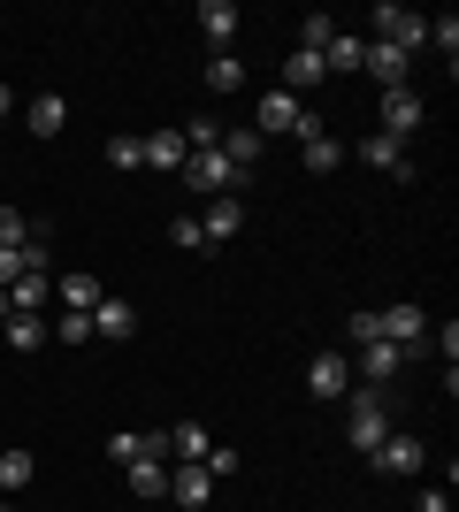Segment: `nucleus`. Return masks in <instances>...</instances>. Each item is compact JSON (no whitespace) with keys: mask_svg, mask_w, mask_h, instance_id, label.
Here are the masks:
<instances>
[{"mask_svg":"<svg viewBox=\"0 0 459 512\" xmlns=\"http://www.w3.org/2000/svg\"><path fill=\"white\" fill-rule=\"evenodd\" d=\"M345 398H352V406H345V444L352 451H375V444H383V436H391V421H383V390H345Z\"/></svg>","mask_w":459,"mask_h":512,"instance_id":"f257e3e1","label":"nucleus"},{"mask_svg":"<svg viewBox=\"0 0 459 512\" xmlns=\"http://www.w3.org/2000/svg\"><path fill=\"white\" fill-rule=\"evenodd\" d=\"M176 176H184V184H192L199 199H222V192H238V169L222 161V146H215V153H192V161H184Z\"/></svg>","mask_w":459,"mask_h":512,"instance_id":"f03ea898","label":"nucleus"},{"mask_svg":"<svg viewBox=\"0 0 459 512\" xmlns=\"http://www.w3.org/2000/svg\"><path fill=\"white\" fill-rule=\"evenodd\" d=\"M375 337L398 344V352H421V337H429V314L398 299V306H383V314H375Z\"/></svg>","mask_w":459,"mask_h":512,"instance_id":"7ed1b4c3","label":"nucleus"},{"mask_svg":"<svg viewBox=\"0 0 459 512\" xmlns=\"http://www.w3.org/2000/svg\"><path fill=\"white\" fill-rule=\"evenodd\" d=\"M375 39H391V46H429V16H414V8H398V0H383L375 8Z\"/></svg>","mask_w":459,"mask_h":512,"instance_id":"20e7f679","label":"nucleus"},{"mask_svg":"<svg viewBox=\"0 0 459 512\" xmlns=\"http://www.w3.org/2000/svg\"><path fill=\"white\" fill-rule=\"evenodd\" d=\"M368 459H375V474H421V467H429V444H421V436H398V428H391V436H383Z\"/></svg>","mask_w":459,"mask_h":512,"instance_id":"39448f33","label":"nucleus"},{"mask_svg":"<svg viewBox=\"0 0 459 512\" xmlns=\"http://www.w3.org/2000/svg\"><path fill=\"white\" fill-rule=\"evenodd\" d=\"M238 230H245V199H238V192L207 199V214H199V237H207V253H215V245H230Z\"/></svg>","mask_w":459,"mask_h":512,"instance_id":"423d86ee","label":"nucleus"},{"mask_svg":"<svg viewBox=\"0 0 459 512\" xmlns=\"http://www.w3.org/2000/svg\"><path fill=\"white\" fill-rule=\"evenodd\" d=\"M421 115H429V107H421V92H414V85L383 92V138H398V146H406V138L421 130Z\"/></svg>","mask_w":459,"mask_h":512,"instance_id":"0eeeda50","label":"nucleus"},{"mask_svg":"<svg viewBox=\"0 0 459 512\" xmlns=\"http://www.w3.org/2000/svg\"><path fill=\"white\" fill-rule=\"evenodd\" d=\"M306 390H314V398H345L352 390V360L345 352H314V360H306Z\"/></svg>","mask_w":459,"mask_h":512,"instance_id":"6e6552de","label":"nucleus"},{"mask_svg":"<svg viewBox=\"0 0 459 512\" xmlns=\"http://www.w3.org/2000/svg\"><path fill=\"white\" fill-rule=\"evenodd\" d=\"M360 69H368L383 92H398V85H406V69H414V54H406V46H391V39H368V62H360Z\"/></svg>","mask_w":459,"mask_h":512,"instance_id":"1a4fd4ad","label":"nucleus"},{"mask_svg":"<svg viewBox=\"0 0 459 512\" xmlns=\"http://www.w3.org/2000/svg\"><path fill=\"white\" fill-rule=\"evenodd\" d=\"M299 153H306V169H314V176H329L337 161H345V146L322 130V115H306V123H299Z\"/></svg>","mask_w":459,"mask_h":512,"instance_id":"9d476101","label":"nucleus"},{"mask_svg":"<svg viewBox=\"0 0 459 512\" xmlns=\"http://www.w3.org/2000/svg\"><path fill=\"white\" fill-rule=\"evenodd\" d=\"M406 360H414V352H398V344H383V337H375V344H360V360H352V375H368V383L383 390V383H391V375H398Z\"/></svg>","mask_w":459,"mask_h":512,"instance_id":"9b49d317","label":"nucleus"},{"mask_svg":"<svg viewBox=\"0 0 459 512\" xmlns=\"http://www.w3.org/2000/svg\"><path fill=\"white\" fill-rule=\"evenodd\" d=\"M92 337H138V306L115 299V291H100V306H92Z\"/></svg>","mask_w":459,"mask_h":512,"instance_id":"f8f14e48","label":"nucleus"},{"mask_svg":"<svg viewBox=\"0 0 459 512\" xmlns=\"http://www.w3.org/2000/svg\"><path fill=\"white\" fill-rule=\"evenodd\" d=\"M299 123H306V107L291 100V92H261V138H276V130H291V138H299Z\"/></svg>","mask_w":459,"mask_h":512,"instance_id":"ddd939ff","label":"nucleus"},{"mask_svg":"<svg viewBox=\"0 0 459 512\" xmlns=\"http://www.w3.org/2000/svg\"><path fill=\"white\" fill-rule=\"evenodd\" d=\"M23 123H31V138H62V123H69V100H62V92H31Z\"/></svg>","mask_w":459,"mask_h":512,"instance_id":"4468645a","label":"nucleus"},{"mask_svg":"<svg viewBox=\"0 0 459 512\" xmlns=\"http://www.w3.org/2000/svg\"><path fill=\"white\" fill-rule=\"evenodd\" d=\"M146 146V169H161V176H176L184 161H192V146H184V130H153V138H138Z\"/></svg>","mask_w":459,"mask_h":512,"instance_id":"2eb2a0df","label":"nucleus"},{"mask_svg":"<svg viewBox=\"0 0 459 512\" xmlns=\"http://www.w3.org/2000/svg\"><path fill=\"white\" fill-rule=\"evenodd\" d=\"M360 161H368V169H383V176H398V184L414 176V161H406V146H398V138H383V130H375L368 146H360Z\"/></svg>","mask_w":459,"mask_h":512,"instance_id":"dca6fc26","label":"nucleus"},{"mask_svg":"<svg viewBox=\"0 0 459 512\" xmlns=\"http://www.w3.org/2000/svg\"><path fill=\"white\" fill-rule=\"evenodd\" d=\"M54 299H62L69 314H92V306H100V276H85V268H69V276H54Z\"/></svg>","mask_w":459,"mask_h":512,"instance_id":"f3484780","label":"nucleus"},{"mask_svg":"<svg viewBox=\"0 0 459 512\" xmlns=\"http://www.w3.org/2000/svg\"><path fill=\"white\" fill-rule=\"evenodd\" d=\"M46 337H54L46 314H8V321H0V344H8V352H39Z\"/></svg>","mask_w":459,"mask_h":512,"instance_id":"a211bd4d","label":"nucleus"},{"mask_svg":"<svg viewBox=\"0 0 459 512\" xmlns=\"http://www.w3.org/2000/svg\"><path fill=\"white\" fill-rule=\"evenodd\" d=\"M46 299H54V276H16L8 283V314H46Z\"/></svg>","mask_w":459,"mask_h":512,"instance_id":"6ab92c4d","label":"nucleus"},{"mask_svg":"<svg viewBox=\"0 0 459 512\" xmlns=\"http://www.w3.org/2000/svg\"><path fill=\"white\" fill-rule=\"evenodd\" d=\"M169 497H176V505H207V497H215V474H207V467H176L169 474Z\"/></svg>","mask_w":459,"mask_h":512,"instance_id":"aec40b11","label":"nucleus"},{"mask_svg":"<svg viewBox=\"0 0 459 512\" xmlns=\"http://www.w3.org/2000/svg\"><path fill=\"white\" fill-rule=\"evenodd\" d=\"M199 31L230 54V39H238V8H230V0H199Z\"/></svg>","mask_w":459,"mask_h":512,"instance_id":"412c9836","label":"nucleus"},{"mask_svg":"<svg viewBox=\"0 0 459 512\" xmlns=\"http://www.w3.org/2000/svg\"><path fill=\"white\" fill-rule=\"evenodd\" d=\"M360 62H368V39H352V31H337V39L322 46V69H337V77H352Z\"/></svg>","mask_w":459,"mask_h":512,"instance_id":"4be33fe9","label":"nucleus"},{"mask_svg":"<svg viewBox=\"0 0 459 512\" xmlns=\"http://www.w3.org/2000/svg\"><path fill=\"white\" fill-rule=\"evenodd\" d=\"M123 482H131V497H169V467H161V459H131Z\"/></svg>","mask_w":459,"mask_h":512,"instance_id":"5701e85b","label":"nucleus"},{"mask_svg":"<svg viewBox=\"0 0 459 512\" xmlns=\"http://www.w3.org/2000/svg\"><path fill=\"white\" fill-rule=\"evenodd\" d=\"M222 161L245 176L253 161H261V130H253V123H245V130H222Z\"/></svg>","mask_w":459,"mask_h":512,"instance_id":"b1692460","label":"nucleus"},{"mask_svg":"<svg viewBox=\"0 0 459 512\" xmlns=\"http://www.w3.org/2000/svg\"><path fill=\"white\" fill-rule=\"evenodd\" d=\"M169 451L184 459V467H199V459H207L215 444H207V428H199V421H176V428H169Z\"/></svg>","mask_w":459,"mask_h":512,"instance_id":"393cba45","label":"nucleus"},{"mask_svg":"<svg viewBox=\"0 0 459 512\" xmlns=\"http://www.w3.org/2000/svg\"><path fill=\"white\" fill-rule=\"evenodd\" d=\"M322 77H329V69H322V54H306V46H299V54L284 62V92H291V100H299L306 85H322Z\"/></svg>","mask_w":459,"mask_h":512,"instance_id":"a878e982","label":"nucleus"},{"mask_svg":"<svg viewBox=\"0 0 459 512\" xmlns=\"http://www.w3.org/2000/svg\"><path fill=\"white\" fill-rule=\"evenodd\" d=\"M31 474H39V459H31V451H0V497H8V490H23Z\"/></svg>","mask_w":459,"mask_h":512,"instance_id":"bb28decb","label":"nucleus"},{"mask_svg":"<svg viewBox=\"0 0 459 512\" xmlns=\"http://www.w3.org/2000/svg\"><path fill=\"white\" fill-rule=\"evenodd\" d=\"M207 85H215V92H238L245 85V62H238V54H215V62H207Z\"/></svg>","mask_w":459,"mask_h":512,"instance_id":"cd10ccee","label":"nucleus"},{"mask_svg":"<svg viewBox=\"0 0 459 512\" xmlns=\"http://www.w3.org/2000/svg\"><path fill=\"white\" fill-rule=\"evenodd\" d=\"M46 329H54L69 352H77V344H92V314H69V306H62V321H46Z\"/></svg>","mask_w":459,"mask_h":512,"instance_id":"c85d7f7f","label":"nucleus"},{"mask_svg":"<svg viewBox=\"0 0 459 512\" xmlns=\"http://www.w3.org/2000/svg\"><path fill=\"white\" fill-rule=\"evenodd\" d=\"M23 245H31V222L16 207H0V253H23Z\"/></svg>","mask_w":459,"mask_h":512,"instance_id":"c756f323","label":"nucleus"},{"mask_svg":"<svg viewBox=\"0 0 459 512\" xmlns=\"http://www.w3.org/2000/svg\"><path fill=\"white\" fill-rule=\"evenodd\" d=\"M169 245H184V253H207V237H199V214H176V222H169Z\"/></svg>","mask_w":459,"mask_h":512,"instance_id":"7c9ffc66","label":"nucleus"},{"mask_svg":"<svg viewBox=\"0 0 459 512\" xmlns=\"http://www.w3.org/2000/svg\"><path fill=\"white\" fill-rule=\"evenodd\" d=\"M108 169H146V146L138 138H108Z\"/></svg>","mask_w":459,"mask_h":512,"instance_id":"2f4dec72","label":"nucleus"},{"mask_svg":"<svg viewBox=\"0 0 459 512\" xmlns=\"http://www.w3.org/2000/svg\"><path fill=\"white\" fill-rule=\"evenodd\" d=\"M329 39H337V23H329V16H306L299 23V46H306V54H322Z\"/></svg>","mask_w":459,"mask_h":512,"instance_id":"473e14b6","label":"nucleus"},{"mask_svg":"<svg viewBox=\"0 0 459 512\" xmlns=\"http://www.w3.org/2000/svg\"><path fill=\"white\" fill-rule=\"evenodd\" d=\"M429 46L452 62V54H459V16H437V23H429Z\"/></svg>","mask_w":459,"mask_h":512,"instance_id":"72a5a7b5","label":"nucleus"},{"mask_svg":"<svg viewBox=\"0 0 459 512\" xmlns=\"http://www.w3.org/2000/svg\"><path fill=\"white\" fill-rule=\"evenodd\" d=\"M108 459H115V467H131V459H138V436H131V428H123V436H108Z\"/></svg>","mask_w":459,"mask_h":512,"instance_id":"f704fd0d","label":"nucleus"},{"mask_svg":"<svg viewBox=\"0 0 459 512\" xmlns=\"http://www.w3.org/2000/svg\"><path fill=\"white\" fill-rule=\"evenodd\" d=\"M414 512H452V497H444V490H421V505Z\"/></svg>","mask_w":459,"mask_h":512,"instance_id":"c9c22d12","label":"nucleus"},{"mask_svg":"<svg viewBox=\"0 0 459 512\" xmlns=\"http://www.w3.org/2000/svg\"><path fill=\"white\" fill-rule=\"evenodd\" d=\"M8 107H16V92H8V85H0V115H8Z\"/></svg>","mask_w":459,"mask_h":512,"instance_id":"e433bc0d","label":"nucleus"},{"mask_svg":"<svg viewBox=\"0 0 459 512\" xmlns=\"http://www.w3.org/2000/svg\"><path fill=\"white\" fill-rule=\"evenodd\" d=\"M0 321H8V291H0Z\"/></svg>","mask_w":459,"mask_h":512,"instance_id":"4c0bfd02","label":"nucleus"},{"mask_svg":"<svg viewBox=\"0 0 459 512\" xmlns=\"http://www.w3.org/2000/svg\"><path fill=\"white\" fill-rule=\"evenodd\" d=\"M0 505H8V497H0Z\"/></svg>","mask_w":459,"mask_h":512,"instance_id":"58836bf2","label":"nucleus"},{"mask_svg":"<svg viewBox=\"0 0 459 512\" xmlns=\"http://www.w3.org/2000/svg\"><path fill=\"white\" fill-rule=\"evenodd\" d=\"M0 512H8V505H0Z\"/></svg>","mask_w":459,"mask_h":512,"instance_id":"ea45409f","label":"nucleus"}]
</instances>
